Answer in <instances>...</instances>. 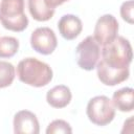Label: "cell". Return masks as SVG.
Segmentation results:
<instances>
[{"instance_id":"obj_12","label":"cell","mask_w":134,"mask_h":134,"mask_svg":"<svg viewBox=\"0 0 134 134\" xmlns=\"http://www.w3.org/2000/svg\"><path fill=\"white\" fill-rule=\"evenodd\" d=\"M27 6L31 17L40 22L48 21L54 15V8L48 6L44 0H27Z\"/></svg>"},{"instance_id":"obj_3","label":"cell","mask_w":134,"mask_h":134,"mask_svg":"<svg viewBox=\"0 0 134 134\" xmlns=\"http://www.w3.org/2000/svg\"><path fill=\"white\" fill-rule=\"evenodd\" d=\"M0 23L12 31H23L28 26V18L24 13V0H1Z\"/></svg>"},{"instance_id":"obj_8","label":"cell","mask_w":134,"mask_h":134,"mask_svg":"<svg viewBox=\"0 0 134 134\" xmlns=\"http://www.w3.org/2000/svg\"><path fill=\"white\" fill-rule=\"evenodd\" d=\"M13 124L16 134H38L40 132L37 115L28 110L18 111L14 116Z\"/></svg>"},{"instance_id":"obj_16","label":"cell","mask_w":134,"mask_h":134,"mask_svg":"<svg viewBox=\"0 0 134 134\" xmlns=\"http://www.w3.org/2000/svg\"><path fill=\"white\" fill-rule=\"evenodd\" d=\"M120 16L121 18L130 23V24H133V0H129V1H126L121 4L120 6Z\"/></svg>"},{"instance_id":"obj_9","label":"cell","mask_w":134,"mask_h":134,"mask_svg":"<svg viewBox=\"0 0 134 134\" xmlns=\"http://www.w3.org/2000/svg\"><path fill=\"white\" fill-rule=\"evenodd\" d=\"M58 28L61 36L65 40H73L81 34L83 29V23L77 16L67 14L62 16L59 20Z\"/></svg>"},{"instance_id":"obj_5","label":"cell","mask_w":134,"mask_h":134,"mask_svg":"<svg viewBox=\"0 0 134 134\" xmlns=\"http://www.w3.org/2000/svg\"><path fill=\"white\" fill-rule=\"evenodd\" d=\"M75 53L77 65L82 69L90 71L95 68L100 58V47L93 36H88L77 44Z\"/></svg>"},{"instance_id":"obj_6","label":"cell","mask_w":134,"mask_h":134,"mask_svg":"<svg viewBox=\"0 0 134 134\" xmlns=\"http://www.w3.org/2000/svg\"><path fill=\"white\" fill-rule=\"evenodd\" d=\"M30 45L38 53L48 55L51 54L58 45L54 31L49 27H38L30 36Z\"/></svg>"},{"instance_id":"obj_2","label":"cell","mask_w":134,"mask_h":134,"mask_svg":"<svg viewBox=\"0 0 134 134\" xmlns=\"http://www.w3.org/2000/svg\"><path fill=\"white\" fill-rule=\"evenodd\" d=\"M18 79L32 87H44L52 80L53 72L48 64L36 58H25L17 66Z\"/></svg>"},{"instance_id":"obj_10","label":"cell","mask_w":134,"mask_h":134,"mask_svg":"<svg viewBox=\"0 0 134 134\" xmlns=\"http://www.w3.org/2000/svg\"><path fill=\"white\" fill-rule=\"evenodd\" d=\"M72 94L69 89V87L65 85H58L51 88L47 91L46 94V100L47 103L53 107V108H65L67 105H69L71 100Z\"/></svg>"},{"instance_id":"obj_15","label":"cell","mask_w":134,"mask_h":134,"mask_svg":"<svg viewBox=\"0 0 134 134\" xmlns=\"http://www.w3.org/2000/svg\"><path fill=\"white\" fill-rule=\"evenodd\" d=\"M58 133L70 134L72 133V129L67 121L63 119H55L48 125L46 129V134H58Z\"/></svg>"},{"instance_id":"obj_14","label":"cell","mask_w":134,"mask_h":134,"mask_svg":"<svg viewBox=\"0 0 134 134\" xmlns=\"http://www.w3.org/2000/svg\"><path fill=\"white\" fill-rule=\"evenodd\" d=\"M15 67L12 63L0 61V89L12 85L15 79Z\"/></svg>"},{"instance_id":"obj_11","label":"cell","mask_w":134,"mask_h":134,"mask_svg":"<svg viewBox=\"0 0 134 134\" xmlns=\"http://www.w3.org/2000/svg\"><path fill=\"white\" fill-rule=\"evenodd\" d=\"M112 104L121 112H130L134 108V89L131 87L121 88L113 93Z\"/></svg>"},{"instance_id":"obj_1","label":"cell","mask_w":134,"mask_h":134,"mask_svg":"<svg viewBox=\"0 0 134 134\" xmlns=\"http://www.w3.org/2000/svg\"><path fill=\"white\" fill-rule=\"evenodd\" d=\"M102 59L98 64L117 71H129L132 62V46L126 38L116 36L111 42L103 45Z\"/></svg>"},{"instance_id":"obj_17","label":"cell","mask_w":134,"mask_h":134,"mask_svg":"<svg viewBox=\"0 0 134 134\" xmlns=\"http://www.w3.org/2000/svg\"><path fill=\"white\" fill-rule=\"evenodd\" d=\"M44 1L48 6L54 8V7H57L59 5H62L63 3H65L66 1H69V0H44Z\"/></svg>"},{"instance_id":"obj_13","label":"cell","mask_w":134,"mask_h":134,"mask_svg":"<svg viewBox=\"0 0 134 134\" xmlns=\"http://www.w3.org/2000/svg\"><path fill=\"white\" fill-rule=\"evenodd\" d=\"M19 49V41L15 37H0V58L6 59L14 57Z\"/></svg>"},{"instance_id":"obj_4","label":"cell","mask_w":134,"mask_h":134,"mask_svg":"<svg viewBox=\"0 0 134 134\" xmlns=\"http://www.w3.org/2000/svg\"><path fill=\"white\" fill-rule=\"evenodd\" d=\"M89 120L96 126H107L115 117V109L112 100L106 95H97L92 97L86 109Z\"/></svg>"},{"instance_id":"obj_7","label":"cell","mask_w":134,"mask_h":134,"mask_svg":"<svg viewBox=\"0 0 134 134\" xmlns=\"http://www.w3.org/2000/svg\"><path fill=\"white\" fill-rule=\"evenodd\" d=\"M118 34V22L113 15L106 14L99 17L95 23L93 38L99 45L111 42Z\"/></svg>"}]
</instances>
